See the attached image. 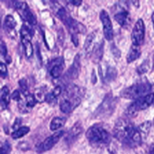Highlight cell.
I'll use <instances>...</instances> for the list:
<instances>
[{"label":"cell","mask_w":154,"mask_h":154,"mask_svg":"<svg viewBox=\"0 0 154 154\" xmlns=\"http://www.w3.org/2000/svg\"><path fill=\"white\" fill-rule=\"evenodd\" d=\"M62 93V87L60 86H57L51 92L48 93L45 102L48 104H55L57 99Z\"/></svg>","instance_id":"cell-22"},{"label":"cell","mask_w":154,"mask_h":154,"mask_svg":"<svg viewBox=\"0 0 154 154\" xmlns=\"http://www.w3.org/2000/svg\"><path fill=\"white\" fill-rule=\"evenodd\" d=\"M36 103H37V101L34 95L30 93L28 96H23V98H22V99L18 102V108L21 113L26 114L32 111Z\"/></svg>","instance_id":"cell-15"},{"label":"cell","mask_w":154,"mask_h":154,"mask_svg":"<svg viewBox=\"0 0 154 154\" xmlns=\"http://www.w3.org/2000/svg\"><path fill=\"white\" fill-rule=\"evenodd\" d=\"M21 42L24 48V53L26 58H31L33 55V46L32 45L31 41L21 39Z\"/></svg>","instance_id":"cell-28"},{"label":"cell","mask_w":154,"mask_h":154,"mask_svg":"<svg viewBox=\"0 0 154 154\" xmlns=\"http://www.w3.org/2000/svg\"><path fill=\"white\" fill-rule=\"evenodd\" d=\"M137 8L139 7V1H131Z\"/></svg>","instance_id":"cell-42"},{"label":"cell","mask_w":154,"mask_h":154,"mask_svg":"<svg viewBox=\"0 0 154 154\" xmlns=\"http://www.w3.org/2000/svg\"><path fill=\"white\" fill-rule=\"evenodd\" d=\"M152 22H153V28H154V11H153V14H152Z\"/></svg>","instance_id":"cell-44"},{"label":"cell","mask_w":154,"mask_h":154,"mask_svg":"<svg viewBox=\"0 0 154 154\" xmlns=\"http://www.w3.org/2000/svg\"><path fill=\"white\" fill-rule=\"evenodd\" d=\"M86 137L89 143L97 148L108 147L111 142V134L102 123H96L90 126L86 132Z\"/></svg>","instance_id":"cell-3"},{"label":"cell","mask_w":154,"mask_h":154,"mask_svg":"<svg viewBox=\"0 0 154 154\" xmlns=\"http://www.w3.org/2000/svg\"><path fill=\"white\" fill-rule=\"evenodd\" d=\"M92 82H93V84H96L97 82V78H96V75L95 74V70H93V73H92Z\"/></svg>","instance_id":"cell-41"},{"label":"cell","mask_w":154,"mask_h":154,"mask_svg":"<svg viewBox=\"0 0 154 154\" xmlns=\"http://www.w3.org/2000/svg\"><path fill=\"white\" fill-rule=\"evenodd\" d=\"M0 75L2 78H6L8 76V69L6 64L1 62L0 63Z\"/></svg>","instance_id":"cell-34"},{"label":"cell","mask_w":154,"mask_h":154,"mask_svg":"<svg viewBox=\"0 0 154 154\" xmlns=\"http://www.w3.org/2000/svg\"><path fill=\"white\" fill-rule=\"evenodd\" d=\"M151 125V122L149 121V120L144 122V123H142L141 124L139 125L138 129V130L140 131L141 135H142L143 138H147V136L148 135L149 132H150V131Z\"/></svg>","instance_id":"cell-29"},{"label":"cell","mask_w":154,"mask_h":154,"mask_svg":"<svg viewBox=\"0 0 154 154\" xmlns=\"http://www.w3.org/2000/svg\"><path fill=\"white\" fill-rule=\"evenodd\" d=\"M117 102L118 99L117 98L114 97L111 93H108L105 96L100 105L96 109L95 112V117L97 119H101L110 117L115 111Z\"/></svg>","instance_id":"cell-7"},{"label":"cell","mask_w":154,"mask_h":154,"mask_svg":"<svg viewBox=\"0 0 154 154\" xmlns=\"http://www.w3.org/2000/svg\"><path fill=\"white\" fill-rule=\"evenodd\" d=\"M111 51H112V53H113V54L114 55V57H117V58H119V57H121V52H120V50H119L118 48L115 46V45H113V46L111 47Z\"/></svg>","instance_id":"cell-36"},{"label":"cell","mask_w":154,"mask_h":154,"mask_svg":"<svg viewBox=\"0 0 154 154\" xmlns=\"http://www.w3.org/2000/svg\"><path fill=\"white\" fill-rule=\"evenodd\" d=\"M71 40L72 43L74 44L75 47H78L79 45V40H78V35H71Z\"/></svg>","instance_id":"cell-39"},{"label":"cell","mask_w":154,"mask_h":154,"mask_svg":"<svg viewBox=\"0 0 154 154\" xmlns=\"http://www.w3.org/2000/svg\"><path fill=\"white\" fill-rule=\"evenodd\" d=\"M19 85H20V91L21 92L23 96H26L30 94V93L29 92L28 84H27L26 80L24 79V78L21 79L20 81H19Z\"/></svg>","instance_id":"cell-30"},{"label":"cell","mask_w":154,"mask_h":154,"mask_svg":"<svg viewBox=\"0 0 154 154\" xmlns=\"http://www.w3.org/2000/svg\"><path fill=\"white\" fill-rule=\"evenodd\" d=\"M64 133V131H59V132H56V133L51 135V136L45 138V141H42L40 144L37 146L36 151L39 153H42L50 150L59 142V141L63 136Z\"/></svg>","instance_id":"cell-11"},{"label":"cell","mask_w":154,"mask_h":154,"mask_svg":"<svg viewBox=\"0 0 154 154\" xmlns=\"http://www.w3.org/2000/svg\"><path fill=\"white\" fill-rule=\"evenodd\" d=\"M65 64L63 57H58L53 60L49 65V73L53 78H59L63 74Z\"/></svg>","instance_id":"cell-14"},{"label":"cell","mask_w":154,"mask_h":154,"mask_svg":"<svg viewBox=\"0 0 154 154\" xmlns=\"http://www.w3.org/2000/svg\"><path fill=\"white\" fill-rule=\"evenodd\" d=\"M10 91L7 86H4L1 89V108L2 110H5L10 103L11 100Z\"/></svg>","instance_id":"cell-21"},{"label":"cell","mask_w":154,"mask_h":154,"mask_svg":"<svg viewBox=\"0 0 154 154\" xmlns=\"http://www.w3.org/2000/svg\"><path fill=\"white\" fill-rule=\"evenodd\" d=\"M103 51H104V41L100 40L98 42L96 45L95 46L93 52L91 54L92 59H93L94 63H99L102 60V57H103Z\"/></svg>","instance_id":"cell-19"},{"label":"cell","mask_w":154,"mask_h":154,"mask_svg":"<svg viewBox=\"0 0 154 154\" xmlns=\"http://www.w3.org/2000/svg\"><path fill=\"white\" fill-rule=\"evenodd\" d=\"M85 92L81 87L75 84L66 85V88L63 91L60 108L64 114H70L81 104L82 97Z\"/></svg>","instance_id":"cell-2"},{"label":"cell","mask_w":154,"mask_h":154,"mask_svg":"<svg viewBox=\"0 0 154 154\" xmlns=\"http://www.w3.org/2000/svg\"><path fill=\"white\" fill-rule=\"evenodd\" d=\"M30 128L29 126H21L19 129H17V130L14 131L11 133V138L13 139H19V138H22V137L25 136L29 132Z\"/></svg>","instance_id":"cell-27"},{"label":"cell","mask_w":154,"mask_h":154,"mask_svg":"<svg viewBox=\"0 0 154 154\" xmlns=\"http://www.w3.org/2000/svg\"><path fill=\"white\" fill-rule=\"evenodd\" d=\"M96 36H97V32H96V31H93L91 33H90L87 36V38H86L85 42H84V49L87 54L91 55L95 46L98 43V42H95L96 38Z\"/></svg>","instance_id":"cell-17"},{"label":"cell","mask_w":154,"mask_h":154,"mask_svg":"<svg viewBox=\"0 0 154 154\" xmlns=\"http://www.w3.org/2000/svg\"><path fill=\"white\" fill-rule=\"evenodd\" d=\"M0 51H1L2 57H4L5 59H6L8 57V55L7 46H6V44L5 43V42L3 40L1 41V45H0Z\"/></svg>","instance_id":"cell-33"},{"label":"cell","mask_w":154,"mask_h":154,"mask_svg":"<svg viewBox=\"0 0 154 154\" xmlns=\"http://www.w3.org/2000/svg\"><path fill=\"white\" fill-rule=\"evenodd\" d=\"M140 48L141 47H137L132 45L129 51V53L126 56V61H127L128 63H133L134 61H135V60L139 58L141 54V48Z\"/></svg>","instance_id":"cell-20"},{"label":"cell","mask_w":154,"mask_h":154,"mask_svg":"<svg viewBox=\"0 0 154 154\" xmlns=\"http://www.w3.org/2000/svg\"><path fill=\"white\" fill-rule=\"evenodd\" d=\"M66 122V119L65 117H56L53 118L51 120V124H50V129L53 132L58 130V129H61L63 127Z\"/></svg>","instance_id":"cell-23"},{"label":"cell","mask_w":154,"mask_h":154,"mask_svg":"<svg viewBox=\"0 0 154 154\" xmlns=\"http://www.w3.org/2000/svg\"><path fill=\"white\" fill-rule=\"evenodd\" d=\"M21 92L20 91V90H14V91L13 92V93L11 94V98L14 101H17V102H19L22 99V97H21Z\"/></svg>","instance_id":"cell-35"},{"label":"cell","mask_w":154,"mask_h":154,"mask_svg":"<svg viewBox=\"0 0 154 154\" xmlns=\"http://www.w3.org/2000/svg\"><path fill=\"white\" fill-rule=\"evenodd\" d=\"M69 2L71 3V4L73 5L78 7V6H80L81 4H82L83 1L82 0H72V1H69Z\"/></svg>","instance_id":"cell-40"},{"label":"cell","mask_w":154,"mask_h":154,"mask_svg":"<svg viewBox=\"0 0 154 154\" xmlns=\"http://www.w3.org/2000/svg\"><path fill=\"white\" fill-rule=\"evenodd\" d=\"M4 29L5 32L11 35L13 37V34L15 32V28L17 26V22L14 17L12 15H7L4 20Z\"/></svg>","instance_id":"cell-18"},{"label":"cell","mask_w":154,"mask_h":154,"mask_svg":"<svg viewBox=\"0 0 154 154\" xmlns=\"http://www.w3.org/2000/svg\"><path fill=\"white\" fill-rule=\"evenodd\" d=\"M11 151V145L8 141H5L1 146V154H10Z\"/></svg>","instance_id":"cell-32"},{"label":"cell","mask_w":154,"mask_h":154,"mask_svg":"<svg viewBox=\"0 0 154 154\" xmlns=\"http://www.w3.org/2000/svg\"><path fill=\"white\" fill-rule=\"evenodd\" d=\"M14 8L19 14L20 17L22 18L23 20L27 23V24L31 26H35L37 24V18L35 16L33 12L29 8L28 5L24 2L12 1Z\"/></svg>","instance_id":"cell-8"},{"label":"cell","mask_w":154,"mask_h":154,"mask_svg":"<svg viewBox=\"0 0 154 154\" xmlns=\"http://www.w3.org/2000/svg\"><path fill=\"white\" fill-rule=\"evenodd\" d=\"M154 103V84L152 85L151 91L146 96L135 100L126 110V115L129 117H136L140 111H143Z\"/></svg>","instance_id":"cell-6"},{"label":"cell","mask_w":154,"mask_h":154,"mask_svg":"<svg viewBox=\"0 0 154 154\" xmlns=\"http://www.w3.org/2000/svg\"><path fill=\"white\" fill-rule=\"evenodd\" d=\"M144 38H145V25L142 19H138L134 26L131 35L132 45L137 47H141L144 44Z\"/></svg>","instance_id":"cell-9"},{"label":"cell","mask_w":154,"mask_h":154,"mask_svg":"<svg viewBox=\"0 0 154 154\" xmlns=\"http://www.w3.org/2000/svg\"><path fill=\"white\" fill-rule=\"evenodd\" d=\"M115 20L118 23L119 25L123 28H128L131 23V17L129 12L126 9L122 8L121 10L114 15Z\"/></svg>","instance_id":"cell-16"},{"label":"cell","mask_w":154,"mask_h":154,"mask_svg":"<svg viewBox=\"0 0 154 154\" xmlns=\"http://www.w3.org/2000/svg\"><path fill=\"white\" fill-rule=\"evenodd\" d=\"M54 5L55 15L66 26L71 35L84 34L87 32V28L85 26L72 17L63 6H61L57 2H54Z\"/></svg>","instance_id":"cell-4"},{"label":"cell","mask_w":154,"mask_h":154,"mask_svg":"<svg viewBox=\"0 0 154 154\" xmlns=\"http://www.w3.org/2000/svg\"><path fill=\"white\" fill-rule=\"evenodd\" d=\"M81 57L79 54H76L73 63L63 77V82L69 85L71 81L76 80L81 72Z\"/></svg>","instance_id":"cell-10"},{"label":"cell","mask_w":154,"mask_h":154,"mask_svg":"<svg viewBox=\"0 0 154 154\" xmlns=\"http://www.w3.org/2000/svg\"><path fill=\"white\" fill-rule=\"evenodd\" d=\"M117 76V71L115 67L113 66H108L106 70V73H105V78L104 81H107L108 83L112 82V81H115Z\"/></svg>","instance_id":"cell-26"},{"label":"cell","mask_w":154,"mask_h":154,"mask_svg":"<svg viewBox=\"0 0 154 154\" xmlns=\"http://www.w3.org/2000/svg\"><path fill=\"white\" fill-rule=\"evenodd\" d=\"M114 136L125 145L129 147H135L141 145L143 136L129 120L120 118L117 120L114 127Z\"/></svg>","instance_id":"cell-1"},{"label":"cell","mask_w":154,"mask_h":154,"mask_svg":"<svg viewBox=\"0 0 154 154\" xmlns=\"http://www.w3.org/2000/svg\"><path fill=\"white\" fill-rule=\"evenodd\" d=\"M17 148H19L21 150L26 151V150H28L29 149V145L27 144V142H20L17 145Z\"/></svg>","instance_id":"cell-37"},{"label":"cell","mask_w":154,"mask_h":154,"mask_svg":"<svg viewBox=\"0 0 154 154\" xmlns=\"http://www.w3.org/2000/svg\"><path fill=\"white\" fill-rule=\"evenodd\" d=\"M83 132H84V129H83L81 123L80 121L76 122L66 134V136L65 138V141L66 144L69 146L73 144L82 135Z\"/></svg>","instance_id":"cell-13"},{"label":"cell","mask_w":154,"mask_h":154,"mask_svg":"<svg viewBox=\"0 0 154 154\" xmlns=\"http://www.w3.org/2000/svg\"><path fill=\"white\" fill-rule=\"evenodd\" d=\"M152 85L147 81L138 82L120 92V96L127 99H137L146 96L151 91Z\"/></svg>","instance_id":"cell-5"},{"label":"cell","mask_w":154,"mask_h":154,"mask_svg":"<svg viewBox=\"0 0 154 154\" xmlns=\"http://www.w3.org/2000/svg\"><path fill=\"white\" fill-rule=\"evenodd\" d=\"M49 92H48V88L45 86L41 87L39 88L36 89L35 91L34 96L37 102H43L46 100L47 95Z\"/></svg>","instance_id":"cell-24"},{"label":"cell","mask_w":154,"mask_h":154,"mask_svg":"<svg viewBox=\"0 0 154 154\" xmlns=\"http://www.w3.org/2000/svg\"><path fill=\"white\" fill-rule=\"evenodd\" d=\"M99 17L103 26L104 36L108 41H111L114 38V29L109 14L105 10H102Z\"/></svg>","instance_id":"cell-12"},{"label":"cell","mask_w":154,"mask_h":154,"mask_svg":"<svg viewBox=\"0 0 154 154\" xmlns=\"http://www.w3.org/2000/svg\"><path fill=\"white\" fill-rule=\"evenodd\" d=\"M21 124V119L20 118H17L16 120H15L14 121V123L13 126H12V129H14V131L17 130V129H19L20 127H21L20 126Z\"/></svg>","instance_id":"cell-38"},{"label":"cell","mask_w":154,"mask_h":154,"mask_svg":"<svg viewBox=\"0 0 154 154\" xmlns=\"http://www.w3.org/2000/svg\"><path fill=\"white\" fill-rule=\"evenodd\" d=\"M20 33L21 39L31 41L33 35V30L32 29L31 26L27 25V24H23L22 27H21Z\"/></svg>","instance_id":"cell-25"},{"label":"cell","mask_w":154,"mask_h":154,"mask_svg":"<svg viewBox=\"0 0 154 154\" xmlns=\"http://www.w3.org/2000/svg\"><path fill=\"white\" fill-rule=\"evenodd\" d=\"M149 68H150V63H149V60H146L137 68V72L139 75H143V74L146 73L148 71Z\"/></svg>","instance_id":"cell-31"},{"label":"cell","mask_w":154,"mask_h":154,"mask_svg":"<svg viewBox=\"0 0 154 154\" xmlns=\"http://www.w3.org/2000/svg\"><path fill=\"white\" fill-rule=\"evenodd\" d=\"M150 154H154V144L151 146L150 150Z\"/></svg>","instance_id":"cell-43"}]
</instances>
